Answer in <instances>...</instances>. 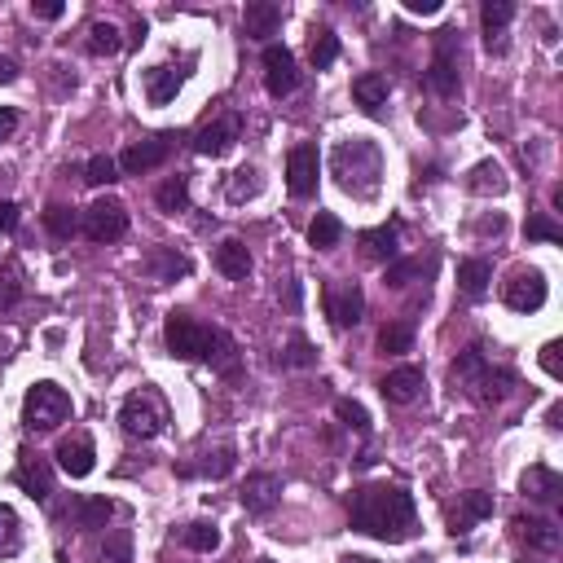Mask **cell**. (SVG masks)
Here are the masks:
<instances>
[{
  "label": "cell",
  "instance_id": "1",
  "mask_svg": "<svg viewBox=\"0 0 563 563\" xmlns=\"http://www.w3.org/2000/svg\"><path fill=\"white\" fill-rule=\"evenodd\" d=\"M348 520L357 533L379 542H410L414 537V498L396 484H366L352 493Z\"/></svg>",
  "mask_w": 563,
  "mask_h": 563
},
{
  "label": "cell",
  "instance_id": "2",
  "mask_svg": "<svg viewBox=\"0 0 563 563\" xmlns=\"http://www.w3.org/2000/svg\"><path fill=\"white\" fill-rule=\"evenodd\" d=\"M163 339H168V352L172 357H185V361H212L216 370H234V339L216 326H203L198 317L190 313H172L168 326H163Z\"/></svg>",
  "mask_w": 563,
  "mask_h": 563
},
{
  "label": "cell",
  "instance_id": "3",
  "mask_svg": "<svg viewBox=\"0 0 563 563\" xmlns=\"http://www.w3.org/2000/svg\"><path fill=\"white\" fill-rule=\"evenodd\" d=\"M330 172H335V181L344 185L348 194H374L379 190V172H383V154L374 141H339L335 154H330Z\"/></svg>",
  "mask_w": 563,
  "mask_h": 563
},
{
  "label": "cell",
  "instance_id": "4",
  "mask_svg": "<svg viewBox=\"0 0 563 563\" xmlns=\"http://www.w3.org/2000/svg\"><path fill=\"white\" fill-rule=\"evenodd\" d=\"M449 374H454L458 388H467L480 405L506 401V396H511V388H515V374H511V370H493L476 344H471L467 352H458V361H454V370H449Z\"/></svg>",
  "mask_w": 563,
  "mask_h": 563
},
{
  "label": "cell",
  "instance_id": "5",
  "mask_svg": "<svg viewBox=\"0 0 563 563\" xmlns=\"http://www.w3.org/2000/svg\"><path fill=\"white\" fill-rule=\"evenodd\" d=\"M71 418V396H66L58 383H36L27 388V401H22V423L31 432H53L58 423Z\"/></svg>",
  "mask_w": 563,
  "mask_h": 563
},
{
  "label": "cell",
  "instance_id": "6",
  "mask_svg": "<svg viewBox=\"0 0 563 563\" xmlns=\"http://www.w3.org/2000/svg\"><path fill=\"white\" fill-rule=\"evenodd\" d=\"M119 423H124L128 436L137 440H154L163 432V423H168V405H163V396L154 388H141L132 392L124 401V410H119Z\"/></svg>",
  "mask_w": 563,
  "mask_h": 563
},
{
  "label": "cell",
  "instance_id": "7",
  "mask_svg": "<svg viewBox=\"0 0 563 563\" xmlns=\"http://www.w3.org/2000/svg\"><path fill=\"white\" fill-rule=\"evenodd\" d=\"M84 234L93 242H119L128 234V212L119 198H97L84 212Z\"/></svg>",
  "mask_w": 563,
  "mask_h": 563
},
{
  "label": "cell",
  "instance_id": "8",
  "mask_svg": "<svg viewBox=\"0 0 563 563\" xmlns=\"http://www.w3.org/2000/svg\"><path fill=\"white\" fill-rule=\"evenodd\" d=\"M326 317L335 330H348L361 322V313H366V295H361L357 282H326Z\"/></svg>",
  "mask_w": 563,
  "mask_h": 563
},
{
  "label": "cell",
  "instance_id": "9",
  "mask_svg": "<svg viewBox=\"0 0 563 563\" xmlns=\"http://www.w3.org/2000/svg\"><path fill=\"white\" fill-rule=\"evenodd\" d=\"M427 88L436 97H454L458 93V53H454V31L436 36V58L427 66Z\"/></svg>",
  "mask_w": 563,
  "mask_h": 563
},
{
  "label": "cell",
  "instance_id": "10",
  "mask_svg": "<svg viewBox=\"0 0 563 563\" xmlns=\"http://www.w3.org/2000/svg\"><path fill=\"white\" fill-rule=\"evenodd\" d=\"M502 295L515 313H537V308L546 304V278L537 269H515L511 278H506Z\"/></svg>",
  "mask_w": 563,
  "mask_h": 563
},
{
  "label": "cell",
  "instance_id": "11",
  "mask_svg": "<svg viewBox=\"0 0 563 563\" xmlns=\"http://www.w3.org/2000/svg\"><path fill=\"white\" fill-rule=\"evenodd\" d=\"M295 84H300V71H295V53L286 44H269L264 49V88L273 97H291Z\"/></svg>",
  "mask_w": 563,
  "mask_h": 563
},
{
  "label": "cell",
  "instance_id": "12",
  "mask_svg": "<svg viewBox=\"0 0 563 563\" xmlns=\"http://www.w3.org/2000/svg\"><path fill=\"white\" fill-rule=\"evenodd\" d=\"M172 141H176V132H159V137H150V141H137V146H128L124 154H119V168H124L128 176L154 172L172 154Z\"/></svg>",
  "mask_w": 563,
  "mask_h": 563
},
{
  "label": "cell",
  "instance_id": "13",
  "mask_svg": "<svg viewBox=\"0 0 563 563\" xmlns=\"http://www.w3.org/2000/svg\"><path fill=\"white\" fill-rule=\"evenodd\" d=\"M317 168H322L317 146H295L291 150V159H286V185H291L295 198H313L317 194Z\"/></svg>",
  "mask_w": 563,
  "mask_h": 563
},
{
  "label": "cell",
  "instance_id": "14",
  "mask_svg": "<svg viewBox=\"0 0 563 563\" xmlns=\"http://www.w3.org/2000/svg\"><path fill=\"white\" fill-rule=\"evenodd\" d=\"M234 141H238V119L225 115V119H216V124L194 132V154H203V159H220Z\"/></svg>",
  "mask_w": 563,
  "mask_h": 563
},
{
  "label": "cell",
  "instance_id": "15",
  "mask_svg": "<svg viewBox=\"0 0 563 563\" xmlns=\"http://www.w3.org/2000/svg\"><path fill=\"white\" fill-rule=\"evenodd\" d=\"M58 467L66 471V476L84 480L88 471L97 467V449H93V440H88V436H66L62 445H58Z\"/></svg>",
  "mask_w": 563,
  "mask_h": 563
},
{
  "label": "cell",
  "instance_id": "16",
  "mask_svg": "<svg viewBox=\"0 0 563 563\" xmlns=\"http://www.w3.org/2000/svg\"><path fill=\"white\" fill-rule=\"evenodd\" d=\"M14 480H18V489L27 493V498H36V502H44V498L53 493V471H49V462H44V458L22 454V458H18Z\"/></svg>",
  "mask_w": 563,
  "mask_h": 563
},
{
  "label": "cell",
  "instance_id": "17",
  "mask_svg": "<svg viewBox=\"0 0 563 563\" xmlns=\"http://www.w3.org/2000/svg\"><path fill=\"white\" fill-rule=\"evenodd\" d=\"M379 392L388 396L392 405H410V401L423 396V370H418V366L388 370V374H383V383H379Z\"/></svg>",
  "mask_w": 563,
  "mask_h": 563
},
{
  "label": "cell",
  "instance_id": "18",
  "mask_svg": "<svg viewBox=\"0 0 563 563\" xmlns=\"http://www.w3.org/2000/svg\"><path fill=\"white\" fill-rule=\"evenodd\" d=\"M515 18V5L511 0H484L480 9V27H484V44H489L493 53L506 49V22Z\"/></svg>",
  "mask_w": 563,
  "mask_h": 563
},
{
  "label": "cell",
  "instance_id": "19",
  "mask_svg": "<svg viewBox=\"0 0 563 563\" xmlns=\"http://www.w3.org/2000/svg\"><path fill=\"white\" fill-rule=\"evenodd\" d=\"M282 484L278 476H269V471H260V476H247V484H242V506H247L251 515H264L273 511V502H278Z\"/></svg>",
  "mask_w": 563,
  "mask_h": 563
},
{
  "label": "cell",
  "instance_id": "20",
  "mask_svg": "<svg viewBox=\"0 0 563 563\" xmlns=\"http://www.w3.org/2000/svg\"><path fill=\"white\" fill-rule=\"evenodd\" d=\"M493 515V493H462V502L454 506V515H449V528H454V537L458 533H467L471 524H480V520H489Z\"/></svg>",
  "mask_w": 563,
  "mask_h": 563
},
{
  "label": "cell",
  "instance_id": "21",
  "mask_svg": "<svg viewBox=\"0 0 563 563\" xmlns=\"http://www.w3.org/2000/svg\"><path fill=\"white\" fill-rule=\"evenodd\" d=\"M515 528H520V537L533 550H559V542H563V533L555 528V520H542V515H520V520H515Z\"/></svg>",
  "mask_w": 563,
  "mask_h": 563
},
{
  "label": "cell",
  "instance_id": "22",
  "mask_svg": "<svg viewBox=\"0 0 563 563\" xmlns=\"http://www.w3.org/2000/svg\"><path fill=\"white\" fill-rule=\"evenodd\" d=\"M185 84V71H176V66H154V71H146V97L150 106H168L176 93H181Z\"/></svg>",
  "mask_w": 563,
  "mask_h": 563
},
{
  "label": "cell",
  "instance_id": "23",
  "mask_svg": "<svg viewBox=\"0 0 563 563\" xmlns=\"http://www.w3.org/2000/svg\"><path fill=\"white\" fill-rule=\"evenodd\" d=\"M242 27H247V36H278L282 27V5H273V0H256V5H247V14H242Z\"/></svg>",
  "mask_w": 563,
  "mask_h": 563
},
{
  "label": "cell",
  "instance_id": "24",
  "mask_svg": "<svg viewBox=\"0 0 563 563\" xmlns=\"http://www.w3.org/2000/svg\"><path fill=\"white\" fill-rule=\"evenodd\" d=\"M216 269L225 273V278H234L242 282L251 273V251H247V242H238V238H225L216 247Z\"/></svg>",
  "mask_w": 563,
  "mask_h": 563
},
{
  "label": "cell",
  "instance_id": "25",
  "mask_svg": "<svg viewBox=\"0 0 563 563\" xmlns=\"http://www.w3.org/2000/svg\"><path fill=\"white\" fill-rule=\"evenodd\" d=\"M524 493L533 502H559L563 498V476L550 467H528L524 471Z\"/></svg>",
  "mask_w": 563,
  "mask_h": 563
},
{
  "label": "cell",
  "instance_id": "26",
  "mask_svg": "<svg viewBox=\"0 0 563 563\" xmlns=\"http://www.w3.org/2000/svg\"><path fill=\"white\" fill-rule=\"evenodd\" d=\"M66 515L75 520V528H84V533H97V528H106V520L115 515V506H110L106 498H75Z\"/></svg>",
  "mask_w": 563,
  "mask_h": 563
},
{
  "label": "cell",
  "instance_id": "27",
  "mask_svg": "<svg viewBox=\"0 0 563 563\" xmlns=\"http://www.w3.org/2000/svg\"><path fill=\"white\" fill-rule=\"evenodd\" d=\"M396 242H401V229L396 225H379V229H366L361 234V251H366L370 260H396Z\"/></svg>",
  "mask_w": 563,
  "mask_h": 563
},
{
  "label": "cell",
  "instance_id": "28",
  "mask_svg": "<svg viewBox=\"0 0 563 563\" xmlns=\"http://www.w3.org/2000/svg\"><path fill=\"white\" fill-rule=\"evenodd\" d=\"M352 97H357V106L361 110H370V115H379L383 110V102H388V80L383 75H361L357 84H352Z\"/></svg>",
  "mask_w": 563,
  "mask_h": 563
},
{
  "label": "cell",
  "instance_id": "29",
  "mask_svg": "<svg viewBox=\"0 0 563 563\" xmlns=\"http://www.w3.org/2000/svg\"><path fill=\"white\" fill-rule=\"evenodd\" d=\"M489 282H493V269H489V260H462L458 264V286L476 300V295L489 291Z\"/></svg>",
  "mask_w": 563,
  "mask_h": 563
},
{
  "label": "cell",
  "instance_id": "30",
  "mask_svg": "<svg viewBox=\"0 0 563 563\" xmlns=\"http://www.w3.org/2000/svg\"><path fill=\"white\" fill-rule=\"evenodd\" d=\"M339 58V36L330 27H317L313 40H308V62L317 66V71H326V66H335Z\"/></svg>",
  "mask_w": 563,
  "mask_h": 563
},
{
  "label": "cell",
  "instance_id": "31",
  "mask_svg": "<svg viewBox=\"0 0 563 563\" xmlns=\"http://www.w3.org/2000/svg\"><path fill=\"white\" fill-rule=\"evenodd\" d=\"M467 190L471 194H502L506 190V172L498 163H476V168L467 172Z\"/></svg>",
  "mask_w": 563,
  "mask_h": 563
},
{
  "label": "cell",
  "instance_id": "32",
  "mask_svg": "<svg viewBox=\"0 0 563 563\" xmlns=\"http://www.w3.org/2000/svg\"><path fill=\"white\" fill-rule=\"evenodd\" d=\"M119 49H124L119 27H110V22H93V27H88V53H93V58H115Z\"/></svg>",
  "mask_w": 563,
  "mask_h": 563
},
{
  "label": "cell",
  "instance_id": "33",
  "mask_svg": "<svg viewBox=\"0 0 563 563\" xmlns=\"http://www.w3.org/2000/svg\"><path fill=\"white\" fill-rule=\"evenodd\" d=\"M339 238H344V225H339V216L317 212V220H313V225H308V242H313L317 251H330Z\"/></svg>",
  "mask_w": 563,
  "mask_h": 563
},
{
  "label": "cell",
  "instance_id": "34",
  "mask_svg": "<svg viewBox=\"0 0 563 563\" xmlns=\"http://www.w3.org/2000/svg\"><path fill=\"white\" fill-rule=\"evenodd\" d=\"M150 269H154V278H159V282H176V278H185V273H190V260L176 256L172 247H163V251H154Z\"/></svg>",
  "mask_w": 563,
  "mask_h": 563
},
{
  "label": "cell",
  "instance_id": "35",
  "mask_svg": "<svg viewBox=\"0 0 563 563\" xmlns=\"http://www.w3.org/2000/svg\"><path fill=\"white\" fill-rule=\"evenodd\" d=\"M18 546H22L18 515H14V506H5V502H0V559L18 555Z\"/></svg>",
  "mask_w": 563,
  "mask_h": 563
},
{
  "label": "cell",
  "instance_id": "36",
  "mask_svg": "<svg viewBox=\"0 0 563 563\" xmlns=\"http://www.w3.org/2000/svg\"><path fill=\"white\" fill-rule=\"evenodd\" d=\"M159 207L163 212H185V207H190V185H185V176H172V181L159 185Z\"/></svg>",
  "mask_w": 563,
  "mask_h": 563
},
{
  "label": "cell",
  "instance_id": "37",
  "mask_svg": "<svg viewBox=\"0 0 563 563\" xmlns=\"http://www.w3.org/2000/svg\"><path fill=\"white\" fill-rule=\"evenodd\" d=\"M185 546L198 550V555H212V550L220 546V528L216 524H207V520H198L185 528Z\"/></svg>",
  "mask_w": 563,
  "mask_h": 563
},
{
  "label": "cell",
  "instance_id": "38",
  "mask_svg": "<svg viewBox=\"0 0 563 563\" xmlns=\"http://www.w3.org/2000/svg\"><path fill=\"white\" fill-rule=\"evenodd\" d=\"M524 234H528V242H563V225L550 220L546 212H537V216H528Z\"/></svg>",
  "mask_w": 563,
  "mask_h": 563
},
{
  "label": "cell",
  "instance_id": "39",
  "mask_svg": "<svg viewBox=\"0 0 563 563\" xmlns=\"http://www.w3.org/2000/svg\"><path fill=\"white\" fill-rule=\"evenodd\" d=\"M44 225H49V234H53V238H71L75 229H80V220H75V212H71V207L53 203L49 212H44Z\"/></svg>",
  "mask_w": 563,
  "mask_h": 563
},
{
  "label": "cell",
  "instance_id": "40",
  "mask_svg": "<svg viewBox=\"0 0 563 563\" xmlns=\"http://www.w3.org/2000/svg\"><path fill=\"white\" fill-rule=\"evenodd\" d=\"M282 366H291V370H308V366H317V348L308 344V339L295 335L291 344H286V352H282Z\"/></svg>",
  "mask_w": 563,
  "mask_h": 563
},
{
  "label": "cell",
  "instance_id": "41",
  "mask_svg": "<svg viewBox=\"0 0 563 563\" xmlns=\"http://www.w3.org/2000/svg\"><path fill=\"white\" fill-rule=\"evenodd\" d=\"M410 344H414V330L405 326V322L379 330V348H383V352H410Z\"/></svg>",
  "mask_w": 563,
  "mask_h": 563
},
{
  "label": "cell",
  "instance_id": "42",
  "mask_svg": "<svg viewBox=\"0 0 563 563\" xmlns=\"http://www.w3.org/2000/svg\"><path fill=\"white\" fill-rule=\"evenodd\" d=\"M335 414H339V423H348V427H352V432H361V436L370 432V414H366V405H357V401H348V396H344V401H335Z\"/></svg>",
  "mask_w": 563,
  "mask_h": 563
},
{
  "label": "cell",
  "instance_id": "43",
  "mask_svg": "<svg viewBox=\"0 0 563 563\" xmlns=\"http://www.w3.org/2000/svg\"><path fill=\"white\" fill-rule=\"evenodd\" d=\"M198 471H203V476H212V480H225L229 471H234V449H216V454H203Z\"/></svg>",
  "mask_w": 563,
  "mask_h": 563
},
{
  "label": "cell",
  "instance_id": "44",
  "mask_svg": "<svg viewBox=\"0 0 563 563\" xmlns=\"http://www.w3.org/2000/svg\"><path fill=\"white\" fill-rule=\"evenodd\" d=\"M251 194H260V172L256 168H238L234 181H229V198L242 203V198H251Z\"/></svg>",
  "mask_w": 563,
  "mask_h": 563
},
{
  "label": "cell",
  "instance_id": "45",
  "mask_svg": "<svg viewBox=\"0 0 563 563\" xmlns=\"http://www.w3.org/2000/svg\"><path fill=\"white\" fill-rule=\"evenodd\" d=\"M115 172H119V163L110 159V154H97V159H88L84 181L88 185H110V181H115Z\"/></svg>",
  "mask_w": 563,
  "mask_h": 563
},
{
  "label": "cell",
  "instance_id": "46",
  "mask_svg": "<svg viewBox=\"0 0 563 563\" xmlns=\"http://www.w3.org/2000/svg\"><path fill=\"white\" fill-rule=\"evenodd\" d=\"M97 563H132V546H128V537H124V533L110 537V542L102 546V555H97Z\"/></svg>",
  "mask_w": 563,
  "mask_h": 563
},
{
  "label": "cell",
  "instance_id": "47",
  "mask_svg": "<svg viewBox=\"0 0 563 563\" xmlns=\"http://www.w3.org/2000/svg\"><path fill=\"white\" fill-rule=\"evenodd\" d=\"M423 269V260H405V264H388V286H405L414 273Z\"/></svg>",
  "mask_w": 563,
  "mask_h": 563
},
{
  "label": "cell",
  "instance_id": "48",
  "mask_svg": "<svg viewBox=\"0 0 563 563\" xmlns=\"http://www.w3.org/2000/svg\"><path fill=\"white\" fill-rule=\"evenodd\" d=\"M559 339H550V344L542 348V366H546V374H550V379H559V374H563V366H559Z\"/></svg>",
  "mask_w": 563,
  "mask_h": 563
},
{
  "label": "cell",
  "instance_id": "49",
  "mask_svg": "<svg viewBox=\"0 0 563 563\" xmlns=\"http://www.w3.org/2000/svg\"><path fill=\"white\" fill-rule=\"evenodd\" d=\"M14 229H18V203L0 198V234H14Z\"/></svg>",
  "mask_w": 563,
  "mask_h": 563
},
{
  "label": "cell",
  "instance_id": "50",
  "mask_svg": "<svg viewBox=\"0 0 563 563\" xmlns=\"http://www.w3.org/2000/svg\"><path fill=\"white\" fill-rule=\"evenodd\" d=\"M18 132V110L14 106H0V141H9Z\"/></svg>",
  "mask_w": 563,
  "mask_h": 563
},
{
  "label": "cell",
  "instance_id": "51",
  "mask_svg": "<svg viewBox=\"0 0 563 563\" xmlns=\"http://www.w3.org/2000/svg\"><path fill=\"white\" fill-rule=\"evenodd\" d=\"M18 282L14 278H0V313H5V308H14L18 304Z\"/></svg>",
  "mask_w": 563,
  "mask_h": 563
},
{
  "label": "cell",
  "instance_id": "52",
  "mask_svg": "<svg viewBox=\"0 0 563 563\" xmlns=\"http://www.w3.org/2000/svg\"><path fill=\"white\" fill-rule=\"evenodd\" d=\"M410 14H440V0H405Z\"/></svg>",
  "mask_w": 563,
  "mask_h": 563
},
{
  "label": "cell",
  "instance_id": "53",
  "mask_svg": "<svg viewBox=\"0 0 563 563\" xmlns=\"http://www.w3.org/2000/svg\"><path fill=\"white\" fill-rule=\"evenodd\" d=\"M31 14H36V18H62V14H66V5L49 0V5H31Z\"/></svg>",
  "mask_w": 563,
  "mask_h": 563
},
{
  "label": "cell",
  "instance_id": "54",
  "mask_svg": "<svg viewBox=\"0 0 563 563\" xmlns=\"http://www.w3.org/2000/svg\"><path fill=\"white\" fill-rule=\"evenodd\" d=\"M18 80V62L14 58H0V84H14Z\"/></svg>",
  "mask_w": 563,
  "mask_h": 563
},
{
  "label": "cell",
  "instance_id": "55",
  "mask_svg": "<svg viewBox=\"0 0 563 563\" xmlns=\"http://www.w3.org/2000/svg\"><path fill=\"white\" fill-rule=\"evenodd\" d=\"M286 308H300V282H286Z\"/></svg>",
  "mask_w": 563,
  "mask_h": 563
},
{
  "label": "cell",
  "instance_id": "56",
  "mask_svg": "<svg viewBox=\"0 0 563 563\" xmlns=\"http://www.w3.org/2000/svg\"><path fill=\"white\" fill-rule=\"evenodd\" d=\"M546 423L559 432V427H563V405H550V410H546Z\"/></svg>",
  "mask_w": 563,
  "mask_h": 563
},
{
  "label": "cell",
  "instance_id": "57",
  "mask_svg": "<svg viewBox=\"0 0 563 563\" xmlns=\"http://www.w3.org/2000/svg\"><path fill=\"white\" fill-rule=\"evenodd\" d=\"M339 563H374V559H366V555H344Z\"/></svg>",
  "mask_w": 563,
  "mask_h": 563
}]
</instances>
